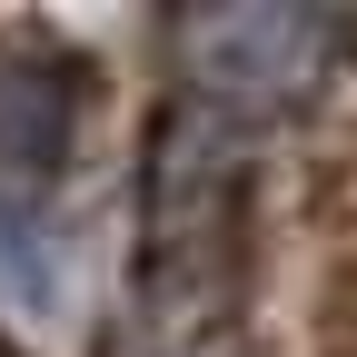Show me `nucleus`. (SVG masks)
Segmentation results:
<instances>
[{"instance_id": "1", "label": "nucleus", "mask_w": 357, "mask_h": 357, "mask_svg": "<svg viewBox=\"0 0 357 357\" xmlns=\"http://www.w3.org/2000/svg\"><path fill=\"white\" fill-rule=\"evenodd\" d=\"M238 208H248V159H238V119L189 100L159 119L149 149V278L199 288L238 258Z\"/></svg>"}, {"instance_id": "2", "label": "nucleus", "mask_w": 357, "mask_h": 357, "mask_svg": "<svg viewBox=\"0 0 357 357\" xmlns=\"http://www.w3.org/2000/svg\"><path fill=\"white\" fill-rule=\"evenodd\" d=\"M70 129H79V79H70L60 60L0 50V178H10V189L60 178Z\"/></svg>"}]
</instances>
